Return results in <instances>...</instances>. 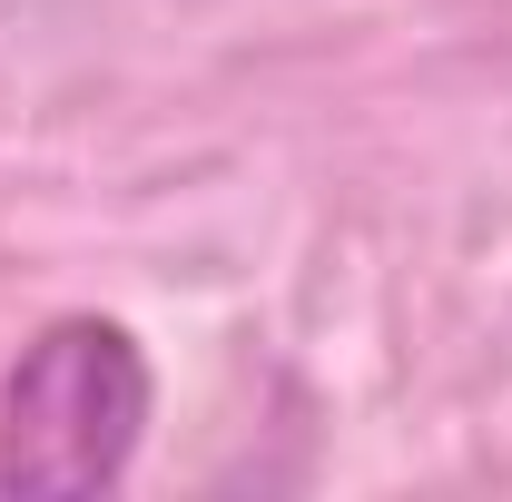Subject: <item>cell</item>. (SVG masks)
I'll return each mask as SVG.
<instances>
[{
  "mask_svg": "<svg viewBox=\"0 0 512 502\" xmlns=\"http://www.w3.org/2000/svg\"><path fill=\"white\" fill-rule=\"evenodd\" d=\"M148 355L109 315H60L20 345L0 384V493L10 502H79L109 493L148 434Z\"/></svg>",
  "mask_w": 512,
  "mask_h": 502,
  "instance_id": "obj_1",
  "label": "cell"
}]
</instances>
